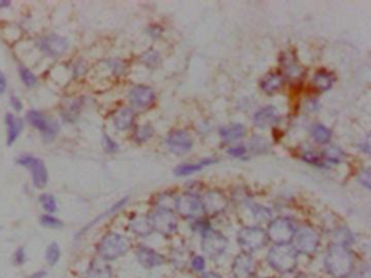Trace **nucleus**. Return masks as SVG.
<instances>
[{
	"mask_svg": "<svg viewBox=\"0 0 371 278\" xmlns=\"http://www.w3.org/2000/svg\"><path fill=\"white\" fill-rule=\"evenodd\" d=\"M344 157H345V153L343 152L340 148L332 146L324 150L323 155H322V160H323L324 164H326L327 162L330 164H337V163H340L343 159H344Z\"/></svg>",
	"mask_w": 371,
	"mask_h": 278,
	"instance_id": "28",
	"label": "nucleus"
},
{
	"mask_svg": "<svg viewBox=\"0 0 371 278\" xmlns=\"http://www.w3.org/2000/svg\"><path fill=\"white\" fill-rule=\"evenodd\" d=\"M17 163L31 171L35 187L43 188L46 186L48 182V172L45 163L41 159L32 155H23L18 157Z\"/></svg>",
	"mask_w": 371,
	"mask_h": 278,
	"instance_id": "8",
	"label": "nucleus"
},
{
	"mask_svg": "<svg viewBox=\"0 0 371 278\" xmlns=\"http://www.w3.org/2000/svg\"><path fill=\"white\" fill-rule=\"evenodd\" d=\"M151 222L153 230L158 231L162 235H170L177 229L178 220L173 214V212L169 209L160 207L155 210L152 214L148 216Z\"/></svg>",
	"mask_w": 371,
	"mask_h": 278,
	"instance_id": "6",
	"label": "nucleus"
},
{
	"mask_svg": "<svg viewBox=\"0 0 371 278\" xmlns=\"http://www.w3.org/2000/svg\"><path fill=\"white\" fill-rule=\"evenodd\" d=\"M201 278H221L218 274H216V273H212V272H207V273H205V274H203L202 276H201Z\"/></svg>",
	"mask_w": 371,
	"mask_h": 278,
	"instance_id": "43",
	"label": "nucleus"
},
{
	"mask_svg": "<svg viewBox=\"0 0 371 278\" xmlns=\"http://www.w3.org/2000/svg\"><path fill=\"white\" fill-rule=\"evenodd\" d=\"M18 73H20L21 80L23 81V83L26 86L32 87V86H34L36 84V76L29 69L20 68V70H18Z\"/></svg>",
	"mask_w": 371,
	"mask_h": 278,
	"instance_id": "32",
	"label": "nucleus"
},
{
	"mask_svg": "<svg viewBox=\"0 0 371 278\" xmlns=\"http://www.w3.org/2000/svg\"><path fill=\"white\" fill-rule=\"evenodd\" d=\"M27 121L30 124L43 133L44 137L51 139L59 132V125L55 122H50L42 112L36 110H31L27 114Z\"/></svg>",
	"mask_w": 371,
	"mask_h": 278,
	"instance_id": "11",
	"label": "nucleus"
},
{
	"mask_svg": "<svg viewBox=\"0 0 371 278\" xmlns=\"http://www.w3.org/2000/svg\"><path fill=\"white\" fill-rule=\"evenodd\" d=\"M233 274L236 278H248L253 272V261L247 253L239 254L233 263Z\"/></svg>",
	"mask_w": 371,
	"mask_h": 278,
	"instance_id": "19",
	"label": "nucleus"
},
{
	"mask_svg": "<svg viewBox=\"0 0 371 278\" xmlns=\"http://www.w3.org/2000/svg\"><path fill=\"white\" fill-rule=\"evenodd\" d=\"M310 134L314 141L319 144H327L330 141L332 135L330 129L320 123H317L311 126Z\"/></svg>",
	"mask_w": 371,
	"mask_h": 278,
	"instance_id": "27",
	"label": "nucleus"
},
{
	"mask_svg": "<svg viewBox=\"0 0 371 278\" xmlns=\"http://www.w3.org/2000/svg\"><path fill=\"white\" fill-rule=\"evenodd\" d=\"M202 251L211 259H217L224 254L228 247V239L219 231L208 230L203 234L202 238Z\"/></svg>",
	"mask_w": 371,
	"mask_h": 278,
	"instance_id": "10",
	"label": "nucleus"
},
{
	"mask_svg": "<svg viewBox=\"0 0 371 278\" xmlns=\"http://www.w3.org/2000/svg\"><path fill=\"white\" fill-rule=\"evenodd\" d=\"M247 149L246 147L244 146H238V147H234V148H231V149H229L228 153L232 156H235V157H240L243 156L245 153H246Z\"/></svg>",
	"mask_w": 371,
	"mask_h": 278,
	"instance_id": "37",
	"label": "nucleus"
},
{
	"mask_svg": "<svg viewBox=\"0 0 371 278\" xmlns=\"http://www.w3.org/2000/svg\"><path fill=\"white\" fill-rule=\"evenodd\" d=\"M303 159H304L305 161H307L308 163L314 164V165H317V166H323V165H324V162H323V160H322V157L318 156L317 154H314V153H312V152L305 153L304 156H303Z\"/></svg>",
	"mask_w": 371,
	"mask_h": 278,
	"instance_id": "34",
	"label": "nucleus"
},
{
	"mask_svg": "<svg viewBox=\"0 0 371 278\" xmlns=\"http://www.w3.org/2000/svg\"><path fill=\"white\" fill-rule=\"evenodd\" d=\"M110 276L111 272L109 266L101 260L91 262L86 274V278H110Z\"/></svg>",
	"mask_w": 371,
	"mask_h": 278,
	"instance_id": "24",
	"label": "nucleus"
},
{
	"mask_svg": "<svg viewBox=\"0 0 371 278\" xmlns=\"http://www.w3.org/2000/svg\"><path fill=\"white\" fill-rule=\"evenodd\" d=\"M175 208L182 216L188 219H197L205 214L201 199L193 193H185L179 197L175 201Z\"/></svg>",
	"mask_w": 371,
	"mask_h": 278,
	"instance_id": "9",
	"label": "nucleus"
},
{
	"mask_svg": "<svg viewBox=\"0 0 371 278\" xmlns=\"http://www.w3.org/2000/svg\"><path fill=\"white\" fill-rule=\"evenodd\" d=\"M6 125H7V144L8 146H11L22 132L23 121L20 117H16L11 113H8L6 115Z\"/></svg>",
	"mask_w": 371,
	"mask_h": 278,
	"instance_id": "18",
	"label": "nucleus"
},
{
	"mask_svg": "<svg viewBox=\"0 0 371 278\" xmlns=\"http://www.w3.org/2000/svg\"><path fill=\"white\" fill-rule=\"evenodd\" d=\"M45 277H46V272H39L32 276V278H45Z\"/></svg>",
	"mask_w": 371,
	"mask_h": 278,
	"instance_id": "44",
	"label": "nucleus"
},
{
	"mask_svg": "<svg viewBox=\"0 0 371 278\" xmlns=\"http://www.w3.org/2000/svg\"><path fill=\"white\" fill-rule=\"evenodd\" d=\"M201 202L205 213H210V214H218L225 211L228 206L227 198L218 191H209L203 196Z\"/></svg>",
	"mask_w": 371,
	"mask_h": 278,
	"instance_id": "14",
	"label": "nucleus"
},
{
	"mask_svg": "<svg viewBox=\"0 0 371 278\" xmlns=\"http://www.w3.org/2000/svg\"><path fill=\"white\" fill-rule=\"evenodd\" d=\"M326 267L332 276L346 277L353 270V259L344 246L333 245L326 256Z\"/></svg>",
	"mask_w": 371,
	"mask_h": 278,
	"instance_id": "1",
	"label": "nucleus"
},
{
	"mask_svg": "<svg viewBox=\"0 0 371 278\" xmlns=\"http://www.w3.org/2000/svg\"><path fill=\"white\" fill-rule=\"evenodd\" d=\"M205 265H206L205 259H203L202 256H195L192 260V266L194 270L197 272L202 271L203 268H205Z\"/></svg>",
	"mask_w": 371,
	"mask_h": 278,
	"instance_id": "36",
	"label": "nucleus"
},
{
	"mask_svg": "<svg viewBox=\"0 0 371 278\" xmlns=\"http://www.w3.org/2000/svg\"><path fill=\"white\" fill-rule=\"evenodd\" d=\"M104 145H105L106 150L109 152H115L119 149L118 144L115 141H113V139H111L107 134L104 135Z\"/></svg>",
	"mask_w": 371,
	"mask_h": 278,
	"instance_id": "35",
	"label": "nucleus"
},
{
	"mask_svg": "<svg viewBox=\"0 0 371 278\" xmlns=\"http://www.w3.org/2000/svg\"><path fill=\"white\" fill-rule=\"evenodd\" d=\"M292 243L296 252L308 254L316 251L319 245V236L312 228L302 227L295 231Z\"/></svg>",
	"mask_w": 371,
	"mask_h": 278,
	"instance_id": "7",
	"label": "nucleus"
},
{
	"mask_svg": "<svg viewBox=\"0 0 371 278\" xmlns=\"http://www.w3.org/2000/svg\"><path fill=\"white\" fill-rule=\"evenodd\" d=\"M136 257L138 262L146 268L157 267L161 265L163 262V257L159 253H157L153 249L146 247H141L137 250Z\"/></svg>",
	"mask_w": 371,
	"mask_h": 278,
	"instance_id": "16",
	"label": "nucleus"
},
{
	"mask_svg": "<svg viewBox=\"0 0 371 278\" xmlns=\"http://www.w3.org/2000/svg\"><path fill=\"white\" fill-rule=\"evenodd\" d=\"M129 248V240L116 233H109L100 240L98 253L104 260H115L123 255Z\"/></svg>",
	"mask_w": 371,
	"mask_h": 278,
	"instance_id": "3",
	"label": "nucleus"
},
{
	"mask_svg": "<svg viewBox=\"0 0 371 278\" xmlns=\"http://www.w3.org/2000/svg\"><path fill=\"white\" fill-rule=\"evenodd\" d=\"M40 202L42 207L44 208L45 211H47L48 213H54L55 211L58 210V206H57V201H55L54 197L50 193H43L41 194L40 197Z\"/></svg>",
	"mask_w": 371,
	"mask_h": 278,
	"instance_id": "30",
	"label": "nucleus"
},
{
	"mask_svg": "<svg viewBox=\"0 0 371 278\" xmlns=\"http://www.w3.org/2000/svg\"><path fill=\"white\" fill-rule=\"evenodd\" d=\"M24 259H25V254H24L23 249H22V248H21V249H17V251H16V253H15V260H16V262H17L18 264H21V263L24 261Z\"/></svg>",
	"mask_w": 371,
	"mask_h": 278,
	"instance_id": "42",
	"label": "nucleus"
},
{
	"mask_svg": "<svg viewBox=\"0 0 371 278\" xmlns=\"http://www.w3.org/2000/svg\"><path fill=\"white\" fill-rule=\"evenodd\" d=\"M10 104L11 106L13 107V109L15 111H17V112H20V111L23 109V105H22V101L18 99V97L16 96H11L10 98Z\"/></svg>",
	"mask_w": 371,
	"mask_h": 278,
	"instance_id": "39",
	"label": "nucleus"
},
{
	"mask_svg": "<svg viewBox=\"0 0 371 278\" xmlns=\"http://www.w3.org/2000/svg\"><path fill=\"white\" fill-rule=\"evenodd\" d=\"M154 135V128L151 125L140 126L135 132V138L138 142H146Z\"/></svg>",
	"mask_w": 371,
	"mask_h": 278,
	"instance_id": "31",
	"label": "nucleus"
},
{
	"mask_svg": "<svg viewBox=\"0 0 371 278\" xmlns=\"http://www.w3.org/2000/svg\"><path fill=\"white\" fill-rule=\"evenodd\" d=\"M312 82L314 87L318 88L321 91H326L332 87L333 83H335V76L329 72L319 71L314 74Z\"/></svg>",
	"mask_w": 371,
	"mask_h": 278,
	"instance_id": "25",
	"label": "nucleus"
},
{
	"mask_svg": "<svg viewBox=\"0 0 371 278\" xmlns=\"http://www.w3.org/2000/svg\"><path fill=\"white\" fill-rule=\"evenodd\" d=\"M41 47L44 52L52 57H57L66 52L69 48L68 41L59 35H49L42 41Z\"/></svg>",
	"mask_w": 371,
	"mask_h": 278,
	"instance_id": "13",
	"label": "nucleus"
},
{
	"mask_svg": "<svg viewBox=\"0 0 371 278\" xmlns=\"http://www.w3.org/2000/svg\"><path fill=\"white\" fill-rule=\"evenodd\" d=\"M129 228H131V230L134 231L135 234L140 236H147L153 231L151 222L148 220V217H137L133 220L131 224H129Z\"/></svg>",
	"mask_w": 371,
	"mask_h": 278,
	"instance_id": "26",
	"label": "nucleus"
},
{
	"mask_svg": "<svg viewBox=\"0 0 371 278\" xmlns=\"http://www.w3.org/2000/svg\"><path fill=\"white\" fill-rule=\"evenodd\" d=\"M166 145L174 154H184L189 152L193 147L192 137L184 131L172 132L166 138Z\"/></svg>",
	"mask_w": 371,
	"mask_h": 278,
	"instance_id": "12",
	"label": "nucleus"
},
{
	"mask_svg": "<svg viewBox=\"0 0 371 278\" xmlns=\"http://www.w3.org/2000/svg\"><path fill=\"white\" fill-rule=\"evenodd\" d=\"M283 84L284 77L282 75L276 73H270L262 80L261 87L267 94H272V92L279 90Z\"/></svg>",
	"mask_w": 371,
	"mask_h": 278,
	"instance_id": "21",
	"label": "nucleus"
},
{
	"mask_svg": "<svg viewBox=\"0 0 371 278\" xmlns=\"http://www.w3.org/2000/svg\"><path fill=\"white\" fill-rule=\"evenodd\" d=\"M10 5V3L9 2H6V3H0V7H5V6H9Z\"/></svg>",
	"mask_w": 371,
	"mask_h": 278,
	"instance_id": "45",
	"label": "nucleus"
},
{
	"mask_svg": "<svg viewBox=\"0 0 371 278\" xmlns=\"http://www.w3.org/2000/svg\"><path fill=\"white\" fill-rule=\"evenodd\" d=\"M131 104L137 108H146L155 99V92L152 88L146 86H136L131 89L128 94Z\"/></svg>",
	"mask_w": 371,
	"mask_h": 278,
	"instance_id": "15",
	"label": "nucleus"
},
{
	"mask_svg": "<svg viewBox=\"0 0 371 278\" xmlns=\"http://www.w3.org/2000/svg\"><path fill=\"white\" fill-rule=\"evenodd\" d=\"M267 233L261 227H244L239 230L237 240L245 253L256 251L263 248L267 243Z\"/></svg>",
	"mask_w": 371,
	"mask_h": 278,
	"instance_id": "5",
	"label": "nucleus"
},
{
	"mask_svg": "<svg viewBox=\"0 0 371 278\" xmlns=\"http://www.w3.org/2000/svg\"><path fill=\"white\" fill-rule=\"evenodd\" d=\"M60 255H61L60 248L55 243L50 244L47 247V249H46V261H47L49 265L57 264L60 259Z\"/></svg>",
	"mask_w": 371,
	"mask_h": 278,
	"instance_id": "29",
	"label": "nucleus"
},
{
	"mask_svg": "<svg viewBox=\"0 0 371 278\" xmlns=\"http://www.w3.org/2000/svg\"><path fill=\"white\" fill-rule=\"evenodd\" d=\"M359 182L364 185L366 188H370V171L369 170H364L363 172H360V174L358 175Z\"/></svg>",
	"mask_w": 371,
	"mask_h": 278,
	"instance_id": "38",
	"label": "nucleus"
},
{
	"mask_svg": "<svg viewBox=\"0 0 371 278\" xmlns=\"http://www.w3.org/2000/svg\"><path fill=\"white\" fill-rule=\"evenodd\" d=\"M133 120H134L133 111L128 108H124L122 110H120L119 112H117V114L114 117V122H115V126L118 129H120V131H124V129H127L132 125Z\"/></svg>",
	"mask_w": 371,
	"mask_h": 278,
	"instance_id": "23",
	"label": "nucleus"
},
{
	"mask_svg": "<svg viewBox=\"0 0 371 278\" xmlns=\"http://www.w3.org/2000/svg\"><path fill=\"white\" fill-rule=\"evenodd\" d=\"M268 262L280 272H290L298 264V252L289 244L275 245L268 253Z\"/></svg>",
	"mask_w": 371,
	"mask_h": 278,
	"instance_id": "2",
	"label": "nucleus"
},
{
	"mask_svg": "<svg viewBox=\"0 0 371 278\" xmlns=\"http://www.w3.org/2000/svg\"><path fill=\"white\" fill-rule=\"evenodd\" d=\"M7 89V80L5 74L0 71V94H4Z\"/></svg>",
	"mask_w": 371,
	"mask_h": 278,
	"instance_id": "41",
	"label": "nucleus"
},
{
	"mask_svg": "<svg viewBox=\"0 0 371 278\" xmlns=\"http://www.w3.org/2000/svg\"><path fill=\"white\" fill-rule=\"evenodd\" d=\"M245 127L240 124H233L225 126L220 129V136L226 142H235L237 139L243 138L245 136Z\"/></svg>",
	"mask_w": 371,
	"mask_h": 278,
	"instance_id": "22",
	"label": "nucleus"
},
{
	"mask_svg": "<svg viewBox=\"0 0 371 278\" xmlns=\"http://www.w3.org/2000/svg\"><path fill=\"white\" fill-rule=\"evenodd\" d=\"M41 223L48 228H59L62 226V222L51 215H43L41 217Z\"/></svg>",
	"mask_w": 371,
	"mask_h": 278,
	"instance_id": "33",
	"label": "nucleus"
},
{
	"mask_svg": "<svg viewBox=\"0 0 371 278\" xmlns=\"http://www.w3.org/2000/svg\"><path fill=\"white\" fill-rule=\"evenodd\" d=\"M279 113L273 106H268L259 110L254 116V123L257 127L265 128L277 122Z\"/></svg>",
	"mask_w": 371,
	"mask_h": 278,
	"instance_id": "17",
	"label": "nucleus"
},
{
	"mask_svg": "<svg viewBox=\"0 0 371 278\" xmlns=\"http://www.w3.org/2000/svg\"><path fill=\"white\" fill-rule=\"evenodd\" d=\"M158 54H157L156 52H152V53H150V52H148V53H146L145 55H144V59H145V62L146 63H155V62H157V61H158Z\"/></svg>",
	"mask_w": 371,
	"mask_h": 278,
	"instance_id": "40",
	"label": "nucleus"
},
{
	"mask_svg": "<svg viewBox=\"0 0 371 278\" xmlns=\"http://www.w3.org/2000/svg\"><path fill=\"white\" fill-rule=\"evenodd\" d=\"M218 160L216 159H210V157H208V159L206 160H202L200 161L199 163H190V164H181L179 165L177 169L174 170V174L177 176H188V175H191V174H194L196 173L200 170H202L203 168H207V166L216 163Z\"/></svg>",
	"mask_w": 371,
	"mask_h": 278,
	"instance_id": "20",
	"label": "nucleus"
},
{
	"mask_svg": "<svg viewBox=\"0 0 371 278\" xmlns=\"http://www.w3.org/2000/svg\"><path fill=\"white\" fill-rule=\"evenodd\" d=\"M296 227L294 222L287 217H279L269 225L267 236L275 245H286L292 242Z\"/></svg>",
	"mask_w": 371,
	"mask_h": 278,
	"instance_id": "4",
	"label": "nucleus"
}]
</instances>
